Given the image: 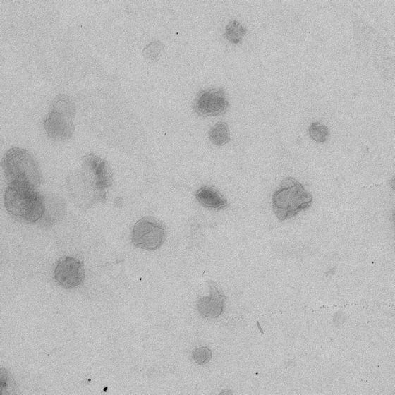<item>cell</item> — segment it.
I'll use <instances>...</instances> for the list:
<instances>
[{
    "label": "cell",
    "instance_id": "obj_1",
    "mask_svg": "<svg viewBox=\"0 0 395 395\" xmlns=\"http://www.w3.org/2000/svg\"><path fill=\"white\" fill-rule=\"evenodd\" d=\"M4 206L16 219L27 223L38 221L44 214L42 198L32 186L11 183L4 196Z\"/></svg>",
    "mask_w": 395,
    "mask_h": 395
},
{
    "label": "cell",
    "instance_id": "obj_2",
    "mask_svg": "<svg viewBox=\"0 0 395 395\" xmlns=\"http://www.w3.org/2000/svg\"><path fill=\"white\" fill-rule=\"evenodd\" d=\"M312 202V195L302 183L291 176L285 178L272 196L273 211L281 221L289 219L308 209Z\"/></svg>",
    "mask_w": 395,
    "mask_h": 395
},
{
    "label": "cell",
    "instance_id": "obj_3",
    "mask_svg": "<svg viewBox=\"0 0 395 395\" xmlns=\"http://www.w3.org/2000/svg\"><path fill=\"white\" fill-rule=\"evenodd\" d=\"M2 168L8 183L28 185L37 188L42 181L39 164L25 149L10 148L2 159Z\"/></svg>",
    "mask_w": 395,
    "mask_h": 395
},
{
    "label": "cell",
    "instance_id": "obj_4",
    "mask_svg": "<svg viewBox=\"0 0 395 395\" xmlns=\"http://www.w3.org/2000/svg\"><path fill=\"white\" fill-rule=\"evenodd\" d=\"M75 109L73 100L66 95L61 94L54 99L43 123L51 138L62 141L72 136Z\"/></svg>",
    "mask_w": 395,
    "mask_h": 395
},
{
    "label": "cell",
    "instance_id": "obj_5",
    "mask_svg": "<svg viewBox=\"0 0 395 395\" xmlns=\"http://www.w3.org/2000/svg\"><path fill=\"white\" fill-rule=\"evenodd\" d=\"M166 237L165 226L154 217L147 216L139 219L131 233L133 244L142 250H154L159 248Z\"/></svg>",
    "mask_w": 395,
    "mask_h": 395
},
{
    "label": "cell",
    "instance_id": "obj_6",
    "mask_svg": "<svg viewBox=\"0 0 395 395\" xmlns=\"http://www.w3.org/2000/svg\"><path fill=\"white\" fill-rule=\"evenodd\" d=\"M229 107L226 91L220 87L201 90L192 105L193 111L202 117L221 115L226 113Z\"/></svg>",
    "mask_w": 395,
    "mask_h": 395
},
{
    "label": "cell",
    "instance_id": "obj_7",
    "mask_svg": "<svg viewBox=\"0 0 395 395\" xmlns=\"http://www.w3.org/2000/svg\"><path fill=\"white\" fill-rule=\"evenodd\" d=\"M85 267L82 261L73 257H63L56 264L54 278L66 289L80 286L84 281Z\"/></svg>",
    "mask_w": 395,
    "mask_h": 395
},
{
    "label": "cell",
    "instance_id": "obj_8",
    "mask_svg": "<svg viewBox=\"0 0 395 395\" xmlns=\"http://www.w3.org/2000/svg\"><path fill=\"white\" fill-rule=\"evenodd\" d=\"M81 170L94 182L97 189L106 195L107 189L113 184V172L106 160L95 153L82 158Z\"/></svg>",
    "mask_w": 395,
    "mask_h": 395
},
{
    "label": "cell",
    "instance_id": "obj_9",
    "mask_svg": "<svg viewBox=\"0 0 395 395\" xmlns=\"http://www.w3.org/2000/svg\"><path fill=\"white\" fill-rule=\"evenodd\" d=\"M209 295L200 298L196 303L199 313L209 318H217L224 309L226 296L221 288L213 281L208 280Z\"/></svg>",
    "mask_w": 395,
    "mask_h": 395
},
{
    "label": "cell",
    "instance_id": "obj_10",
    "mask_svg": "<svg viewBox=\"0 0 395 395\" xmlns=\"http://www.w3.org/2000/svg\"><path fill=\"white\" fill-rule=\"evenodd\" d=\"M198 202L204 207L214 209H221L229 206L226 198L213 186H204L195 193Z\"/></svg>",
    "mask_w": 395,
    "mask_h": 395
},
{
    "label": "cell",
    "instance_id": "obj_11",
    "mask_svg": "<svg viewBox=\"0 0 395 395\" xmlns=\"http://www.w3.org/2000/svg\"><path fill=\"white\" fill-rule=\"evenodd\" d=\"M209 140L217 146H223L231 140L230 131L226 123L219 121L209 130Z\"/></svg>",
    "mask_w": 395,
    "mask_h": 395
},
{
    "label": "cell",
    "instance_id": "obj_12",
    "mask_svg": "<svg viewBox=\"0 0 395 395\" xmlns=\"http://www.w3.org/2000/svg\"><path fill=\"white\" fill-rule=\"evenodd\" d=\"M248 29L237 20L230 21L224 30V37L231 44H237L242 42Z\"/></svg>",
    "mask_w": 395,
    "mask_h": 395
},
{
    "label": "cell",
    "instance_id": "obj_13",
    "mask_svg": "<svg viewBox=\"0 0 395 395\" xmlns=\"http://www.w3.org/2000/svg\"><path fill=\"white\" fill-rule=\"evenodd\" d=\"M308 133L310 138L317 143L325 142L329 135L328 127L320 122L311 123L308 127Z\"/></svg>",
    "mask_w": 395,
    "mask_h": 395
},
{
    "label": "cell",
    "instance_id": "obj_14",
    "mask_svg": "<svg viewBox=\"0 0 395 395\" xmlns=\"http://www.w3.org/2000/svg\"><path fill=\"white\" fill-rule=\"evenodd\" d=\"M212 357V351L206 346L196 348L192 353L193 361L199 365H203L209 362Z\"/></svg>",
    "mask_w": 395,
    "mask_h": 395
}]
</instances>
